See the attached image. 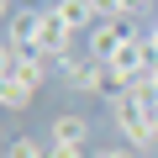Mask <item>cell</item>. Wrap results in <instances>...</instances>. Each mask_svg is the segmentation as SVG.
Instances as JSON below:
<instances>
[{
  "mask_svg": "<svg viewBox=\"0 0 158 158\" xmlns=\"http://www.w3.org/2000/svg\"><path fill=\"white\" fill-rule=\"evenodd\" d=\"M111 121H116V132H121V142H132L137 153L158 142V127H153V111H148V106H137L132 95H127L121 106H111Z\"/></svg>",
  "mask_w": 158,
  "mask_h": 158,
  "instance_id": "6da1fadb",
  "label": "cell"
},
{
  "mask_svg": "<svg viewBox=\"0 0 158 158\" xmlns=\"http://www.w3.org/2000/svg\"><path fill=\"white\" fill-rule=\"evenodd\" d=\"M132 37H137V27H132V21H95V27H90V48H85V53H90V58H100V63H111Z\"/></svg>",
  "mask_w": 158,
  "mask_h": 158,
  "instance_id": "7a4b0ae2",
  "label": "cell"
},
{
  "mask_svg": "<svg viewBox=\"0 0 158 158\" xmlns=\"http://www.w3.org/2000/svg\"><path fill=\"white\" fill-rule=\"evenodd\" d=\"M37 37H42V6H16V11L6 16V42L37 53Z\"/></svg>",
  "mask_w": 158,
  "mask_h": 158,
  "instance_id": "3957f363",
  "label": "cell"
},
{
  "mask_svg": "<svg viewBox=\"0 0 158 158\" xmlns=\"http://www.w3.org/2000/svg\"><path fill=\"white\" fill-rule=\"evenodd\" d=\"M95 74H100V58H90V53H74V58H63V63H58V79H63L69 90H79V95H90Z\"/></svg>",
  "mask_w": 158,
  "mask_h": 158,
  "instance_id": "277c9868",
  "label": "cell"
},
{
  "mask_svg": "<svg viewBox=\"0 0 158 158\" xmlns=\"http://www.w3.org/2000/svg\"><path fill=\"white\" fill-rule=\"evenodd\" d=\"M48 142H58V148H85V142H90V121L79 116V111H63V116H53Z\"/></svg>",
  "mask_w": 158,
  "mask_h": 158,
  "instance_id": "5b68a950",
  "label": "cell"
},
{
  "mask_svg": "<svg viewBox=\"0 0 158 158\" xmlns=\"http://www.w3.org/2000/svg\"><path fill=\"white\" fill-rule=\"evenodd\" d=\"M53 16L69 27V32H90L100 16H95V6H90V0H53Z\"/></svg>",
  "mask_w": 158,
  "mask_h": 158,
  "instance_id": "8992f818",
  "label": "cell"
},
{
  "mask_svg": "<svg viewBox=\"0 0 158 158\" xmlns=\"http://www.w3.org/2000/svg\"><path fill=\"white\" fill-rule=\"evenodd\" d=\"M90 95H95V100H106V106H121V100L132 95V85H127V79H121V74H116L111 63H100V74H95Z\"/></svg>",
  "mask_w": 158,
  "mask_h": 158,
  "instance_id": "52a82bcc",
  "label": "cell"
},
{
  "mask_svg": "<svg viewBox=\"0 0 158 158\" xmlns=\"http://www.w3.org/2000/svg\"><path fill=\"white\" fill-rule=\"evenodd\" d=\"M32 85H21V79H0V106H6V111H27L32 106Z\"/></svg>",
  "mask_w": 158,
  "mask_h": 158,
  "instance_id": "ba28073f",
  "label": "cell"
},
{
  "mask_svg": "<svg viewBox=\"0 0 158 158\" xmlns=\"http://www.w3.org/2000/svg\"><path fill=\"white\" fill-rule=\"evenodd\" d=\"M48 69H53V63H48L42 53H27V63H21V74H16V79H21V85H32V90H42Z\"/></svg>",
  "mask_w": 158,
  "mask_h": 158,
  "instance_id": "9c48e42d",
  "label": "cell"
},
{
  "mask_svg": "<svg viewBox=\"0 0 158 158\" xmlns=\"http://www.w3.org/2000/svg\"><path fill=\"white\" fill-rule=\"evenodd\" d=\"M95 158H142V153H137V148H132V142H121V148H100V153H95Z\"/></svg>",
  "mask_w": 158,
  "mask_h": 158,
  "instance_id": "30bf717a",
  "label": "cell"
},
{
  "mask_svg": "<svg viewBox=\"0 0 158 158\" xmlns=\"http://www.w3.org/2000/svg\"><path fill=\"white\" fill-rule=\"evenodd\" d=\"M48 158H85V148H58V142H48Z\"/></svg>",
  "mask_w": 158,
  "mask_h": 158,
  "instance_id": "8fae6325",
  "label": "cell"
},
{
  "mask_svg": "<svg viewBox=\"0 0 158 158\" xmlns=\"http://www.w3.org/2000/svg\"><path fill=\"white\" fill-rule=\"evenodd\" d=\"M148 53H153V63H158V21H153V32H148Z\"/></svg>",
  "mask_w": 158,
  "mask_h": 158,
  "instance_id": "7c38bea8",
  "label": "cell"
},
{
  "mask_svg": "<svg viewBox=\"0 0 158 158\" xmlns=\"http://www.w3.org/2000/svg\"><path fill=\"white\" fill-rule=\"evenodd\" d=\"M42 6H53V0H42Z\"/></svg>",
  "mask_w": 158,
  "mask_h": 158,
  "instance_id": "4fadbf2b",
  "label": "cell"
}]
</instances>
